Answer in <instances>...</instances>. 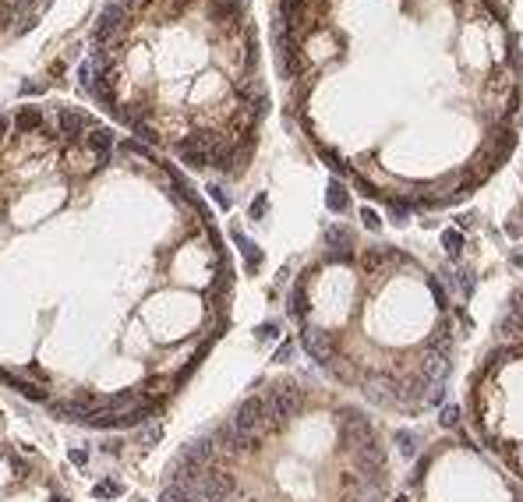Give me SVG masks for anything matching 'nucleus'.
<instances>
[{"label": "nucleus", "mask_w": 523, "mask_h": 502, "mask_svg": "<svg viewBox=\"0 0 523 502\" xmlns=\"http://www.w3.org/2000/svg\"><path fill=\"white\" fill-rule=\"evenodd\" d=\"M124 21H127V7H124V4H106L103 14H100V21H96V39L117 36V32L124 28Z\"/></svg>", "instance_id": "9b49d317"}, {"label": "nucleus", "mask_w": 523, "mask_h": 502, "mask_svg": "<svg viewBox=\"0 0 523 502\" xmlns=\"http://www.w3.org/2000/svg\"><path fill=\"white\" fill-rule=\"evenodd\" d=\"M68 460H71L75 467H89L93 453H89V449H78V446H75V449H68Z\"/></svg>", "instance_id": "c85d7f7f"}, {"label": "nucleus", "mask_w": 523, "mask_h": 502, "mask_svg": "<svg viewBox=\"0 0 523 502\" xmlns=\"http://www.w3.org/2000/svg\"><path fill=\"white\" fill-rule=\"evenodd\" d=\"M120 149H124V152H131V156H142V160H149V163L156 160V156L149 152V145H142V142H134V138H127V142H124Z\"/></svg>", "instance_id": "bb28decb"}, {"label": "nucleus", "mask_w": 523, "mask_h": 502, "mask_svg": "<svg viewBox=\"0 0 523 502\" xmlns=\"http://www.w3.org/2000/svg\"><path fill=\"white\" fill-rule=\"evenodd\" d=\"M96 407H100V403L93 400V397H75V400H50L46 403V410H50L53 417H60V421H78V424H85L89 414H93Z\"/></svg>", "instance_id": "0eeeda50"}, {"label": "nucleus", "mask_w": 523, "mask_h": 502, "mask_svg": "<svg viewBox=\"0 0 523 502\" xmlns=\"http://www.w3.org/2000/svg\"><path fill=\"white\" fill-rule=\"evenodd\" d=\"M305 407V393L297 386H273V393L265 397V428L280 432L287 428Z\"/></svg>", "instance_id": "f257e3e1"}, {"label": "nucleus", "mask_w": 523, "mask_h": 502, "mask_svg": "<svg viewBox=\"0 0 523 502\" xmlns=\"http://www.w3.org/2000/svg\"><path fill=\"white\" fill-rule=\"evenodd\" d=\"M212 442H216V449H219V453H226V456H248V453H255V449H258V435L241 432L233 421H223V424L216 428Z\"/></svg>", "instance_id": "f03ea898"}, {"label": "nucleus", "mask_w": 523, "mask_h": 502, "mask_svg": "<svg viewBox=\"0 0 523 502\" xmlns=\"http://www.w3.org/2000/svg\"><path fill=\"white\" fill-rule=\"evenodd\" d=\"M301 343H305V350L312 354L315 365H322V368H329V365H332V357H336V343H332V336H329V333L305 325V329H301Z\"/></svg>", "instance_id": "423d86ee"}, {"label": "nucleus", "mask_w": 523, "mask_h": 502, "mask_svg": "<svg viewBox=\"0 0 523 502\" xmlns=\"http://www.w3.org/2000/svg\"><path fill=\"white\" fill-rule=\"evenodd\" d=\"M127 4H134V0H127Z\"/></svg>", "instance_id": "ea45409f"}, {"label": "nucleus", "mask_w": 523, "mask_h": 502, "mask_svg": "<svg viewBox=\"0 0 523 502\" xmlns=\"http://www.w3.org/2000/svg\"><path fill=\"white\" fill-rule=\"evenodd\" d=\"M347 205H350L347 188H343L339 181H329V188H325V209H329V212H347Z\"/></svg>", "instance_id": "a211bd4d"}, {"label": "nucleus", "mask_w": 523, "mask_h": 502, "mask_svg": "<svg viewBox=\"0 0 523 502\" xmlns=\"http://www.w3.org/2000/svg\"><path fill=\"white\" fill-rule=\"evenodd\" d=\"M159 439H163V424H156V421H152V424L138 428V442H142L145 449H149V446H156Z\"/></svg>", "instance_id": "b1692460"}, {"label": "nucleus", "mask_w": 523, "mask_h": 502, "mask_svg": "<svg viewBox=\"0 0 523 502\" xmlns=\"http://www.w3.org/2000/svg\"><path fill=\"white\" fill-rule=\"evenodd\" d=\"M255 333H258V340H276V336H280V325H276V322H262Z\"/></svg>", "instance_id": "7c9ffc66"}, {"label": "nucleus", "mask_w": 523, "mask_h": 502, "mask_svg": "<svg viewBox=\"0 0 523 502\" xmlns=\"http://www.w3.org/2000/svg\"><path fill=\"white\" fill-rule=\"evenodd\" d=\"M428 287H431V298H435V304H438L442 311H449V291H445V283H438V280H428Z\"/></svg>", "instance_id": "a878e982"}, {"label": "nucleus", "mask_w": 523, "mask_h": 502, "mask_svg": "<svg viewBox=\"0 0 523 502\" xmlns=\"http://www.w3.org/2000/svg\"><path fill=\"white\" fill-rule=\"evenodd\" d=\"M396 502H407V496H400V499H396Z\"/></svg>", "instance_id": "58836bf2"}, {"label": "nucleus", "mask_w": 523, "mask_h": 502, "mask_svg": "<svg viewBox=\"0 0 523 502\" xmlns=\"http://www.w3.org/2000/svg\"><path fill=\"white\" fill-rule=\"evenodd\" d=\"M318 152H322V160H325V163H329V167H332L336 174H350V170L343 167V160H339V156H336L332 149H318Z\"/></svg>", "instance_id": "cd10ccee"}, {"label": "nucleus", "mask_w": 523, "mask_h": 502, "mask_svg": "<svg viewBox=\"0 0 523 502\" xmlns=\"http://www.w3.org/2000/svg\"><path fill=\"white\" fill-rule=\"evenodd\" d=\"M85 124H89V120H85V113H82V110H68V106H60V110H57V135H64V138H71V142H75V138L85 131Z\"/></svg>", "instance_id": "ddd939ff"}, {"label": "nucleus", "mask_w": 523, "mask_h": 502, "mask_svg": "<svg viewBox=\"0 0 523 502\" xmlns=\"http://www.w3.org/2000/svg\"><path fill=\"white\" fill-rule=\"evenodd\" d=\"M4 135H7V117L0 113V138H4Z\"/></svg>", "instance_id": "4c0bfd02"}, {"label": "nucleus", "mask_w": 523, "mask_h": 502, "mask_svg": "<svg viewBox=\"0 0 523 502\" xmlns=\"http://www.w3.org/2000/svg\"><path fill=\"white\" fill-rule=\"evenodd\" d=\"M368 439H375V432H371V421L361 414V410H343L339 414V442L347 446V449H357V446H364Z\"/></svg>", "instance_id": "7ed1b4c3"}, {"label": "nucleus", "mask_w": 523, "mask_h": 502, "mask_svg": "<svg viewBox=\"0 0 523 502\" xmlns=\"http://www.w3.org/2000/svg\"><path fill=\"white\" fill-rule=\"evenodd\" d=\"M265 209H269V195H258V199L251 202V219H262Z\"/></svg>", "instance_id": "2f4dec72"}, {"label": "nucleus", "mask_w": 523, "mask_h": 502, "mask_svg": "<svg viewBox=\"0 0 523 502\" xmlns=\"http://www.w3.org/2000/svg\"><path fill=\"white\" fill-rule=\"evenodd\" d=\"M39 124H43V110H39V106H21V110H18V117H14V127H18L21 135L36 131Z\"/></svg>", "instance_id": "6ab92c4d"}, {"label": "nucleus", "mask_w": 523, "mask_h": 502, "mask_svg": "<svg viewBox=\"0 0 523 502\" xmlns=\"http://www.w3.org/2000/svg\"><path fill=\"white\" fill-rule=\"evenodd\" d=\"M230 421H233L241 432L258 435V432L265 428V397H248V400L233 410V417H230Z\"/></svg>", "instance_id": "39448f33"}, {"label": "nucleus", "mask_w": 523, "mask_h": 502, "mask_svg": "<svg viewBox=\"0 0 523 502\" xmlns=\"http://www.w3.org/2000/svg\"><path fill=\"white\" fill-rule=\"evenodd\" d=\"M396 389H400V382L389 379V375H368L364 379V397L371 403H396Z\"/></svg>", "instance_id": "1a4fd4ad"}, {"label": "nucleus", "mask_w": 523, "mask_h": 502, "mask_svg": "<svg viewBox=\"0 0 523 502\" xmlns=\"http://www.w3.org/2000/svg\"><path fill=\"white\" fill-rule=\"evenodd\" d=\"M93 496H96V499H120V496H124V485L113 481V478H103V481L93 485Z\"/></svg>", "instance_id": "412c9836"}, {"label": "nucleus", "mask_w": 523, "mask_h": 502, "mask_svg": "<svg viewBox=\"0 0 523 502\" xmlns=\"http://www.w3.org/2000/svg\"><path fill=\"white\" fill-rule=\"evenodd\" d=\"M233 478L226 474V471H219V467H206L202 471V478H199V488H195V496L202 502H226L233 496Z\"/></svg>", "instance_id": "20e7f679"}, {"label": "nucleus", "mask_w": 523, "mask_h": 502, "mask_svg": "<svg viewBox=\"0 0 523 502\" xmlns=\"http://www.w3.org/2000/svg\"><path fill=\"white\" fill-rule=\"evenodd\" d=\"M7 460H11V467H14L18 474H25V460H21V456H18L14 449H7Z\"/></svg>", "instance_id": "c9c22d12"}, {"label": "nucleus", "mask_w": 523, "mask_h": 502, "mask_svg": "<svg viewBox=\"0 0 523 502\" xmlns=\"http://www.w3.org/2000/svg\"><path fill=\"white\" fill-rule=\"evenodd\" d=\"M206 192H209V195H212V202H216L219 209H230V195H226V192H223L219 184H209Z\"/></svg>", "instance_id": "c756f323"}, {"label": "nucleus", "mask_w": 523, "mask_h": 502, "mask_svg": "<svg viewBox=\"0 0 523 502\" xmlns=\"http://www.w3.org/2000/svg\"><path fill=\"white\" fill-rule=\"evenodd\" d=\"M442 244H445V251L456 258L460 248H463V234H460V230H442Z\"/></svg>", "instance_id": "393cba45"}, {"label": "nucleus", "mask_w": 523, "mask_h": 502, "mask_svg": "<svg viewBox=\"0 0 523 502\" xmlns=\"http://www.w3.org/2000/svg\"><path fill=\"white\" fill-rule=\"evenodd\" d=\"M159 502H202L195 492H188V488H181V485H163V492H159Z\"/></svg>", "instance_id": "4be33fe9"}, {"label": "nucleus", "mask_w": 523, "mask_h": 502, "mask_svg": "<svg viewBox=\"0 0 523 502\" xmlns=\"http://www.w3.org/2000/svg\"><path fill=\"white\" fill-rule=\"evenodd\" d=\"M523 329V298H513L509 315L502 318V333H520Z\"/></svg>", "instance_id": "aec40b11"}, {"label": "nucleus", "mask_w": 523, "mask_h": 502, "mask_svg": "<svg viewBox=\"0 0 523 502\" xmlns=\"http://www.w3.org/2000/svg\"><path fill=\"white\" fill-rule=\"evenodd\" d=\"M230 237L237 241V248H241V255H244L248 269H258V266H262V251H258V244H251V241H248V237H244V234H241L237 226L230 230Z\"/></svg>", "instance_id": "dca6fc26"}, {"label": "nucleus", "mask_w": 523, "mask_h": 502, "mask_svg": "<svg viewBox=\"0 0 523 502\" xmlns=\"http://www.w3.org/2000/svg\"><path fill=\"white\" fill-rule=\"evenodd\" d=\"M396 446H400V453L411 460V456H418V446H421V439L414 435V432H407V428H400L396 432Z\"/></svg>", "instance_id": "5701e85b"}, {"label": "nucleus", "mask_w": 523, "mask_h": 502, "mask_svg": "<svg viewBox=\"0 0 523 502\" xmlns=\"http://www.w3.org/2000/svg\"><path fill=\"white\" fill-rule=\"evenodd\" d=\"M0 379L14 389V393H21V397H28V400H39V403H50L46 397V389L43 386H36V382H28L25 379V372H14V368H0Z\"/></svg>", "instance_id": "9d476101"}, {"label": "nucleus", "mask_w": 523, "mask_h": 502, "mask_svg": "<svg viewBox=\"0 0 523 502\" xmlns=\"http://www.w3.org/2000/svg\"><path fill=\"white\" fill-rule=\"evenodd\" d=\"M290 354H294V343L287 340V343H280V350H276V357H273V361H280V365H283V361H290Z\"/></svg>", "instance_id": "f704fd0d"}, {"label": "nucleus", "mask_w": 523, "mask_h": 502, "mask_svg": "<svg viewBox=\"0 0 523 502\" xmlns=\"http://www.w3.org/2000/svg\"><path fill=\"white\" fill-rule=\"evenodd\" d=\"M456 421H460V410H456V407H445V410H442V424H445V428H456Z\"/></svg>", "instance_id": "72a5a7b5"}, {"label": "nucleus", "mask_w": 523, "mask_h": 502, "mask_svg": "<svg viewBox=\"0 0 523 502\" xmlns=\"http://www.w3.org/2000/svg\"><path fill=\"white\" fill-rule=\"evenodd\" d=\"M325 244L332 248V258H339V262H347L350 258V248H354V234L347 230V226H325Z\"/></svg>", "instance_id": "4468645a"}, {"label": "nucleus", "mask_w": 523, "mask_h": 502, "mask_svg": "<svg viewBox=\"0 0 523 502\" xmlns=\"http://www.w3.org/2000/svg\"><path fill=\"white\" fill-rule=\"evenodd\" d=\"M39 93H43V89H39V85H28V82H25V85H21V96H39Z\"/></svg>", "instance_id": "e433bc0d"}, {"label": "nucleus", "mask_w": 523, "mask_h": 502, "mask_svg": "<svg viewBox=\"0 0 523 502\" xmlns=\"http://www.w3.org/2000/svg\"><path fill=\"white\" fill-rule=\"evenodd\" d=\"M421 375H424V382L428 386H442L445 382V375H449V354H435V350H428L424 354V365H421Z\"/></svg>", "instance_id": "f8f14e48"}, {"label": "nucleus", "mask_w": 523, "mask_h": 502, "mask_svg": "<svg viewBox=\"0 0 523 502\" xmlns=\"http://www.w3.org/2000/svg\"><path fill=\"white\" fill-rule=\"evenodd\" d=\"M308 291H305V283H297L294 291H290V301H287V311H290V318H297V322H305L308 318Z\"/></svg>", "instance_id": "f3484780"}, {"label": "nucleus", "mask_w": 523, "mask_h": 502, "mask_svg": "<svg viewBox=\"0 0 523 502\" xmlns=\"http://www.w3.org/2000/svg\"><path fill=\"white\" fill-rule=\"evenodd\" d=\"M85 145L96 152V160L106 163L110 160V152H113V131L110 127H93L89 135H85Z\"/></svg>", "instance_id": "2eb2a0df"}, {"label": "nucleus", "mask_w": 523, "mask_h": 502, "mask_svg": "<svg viewBox=\"0 0 523 502\" xmlns=\"http://www.w3.org/2000/svg\"><path fill=\"white\" fill-rule=\"evenodd\" d=\"M219 449H216V442H212V435H199V439H191V442H184V449L177 453V456H184L188 464H195V467H209L212 456H216Z\"/></svg>", "instance_id": "6e6552de"}, {"label": "nucleus", "mask_w": 523, "mask_h": 502, "mask_svg": "<svg viewBox=\"0 0 523 502\" xmlns=\"http://www.w3.org/2000/svg\"><path fill=\"white\" fill-rule=\"evenodd\" d=\"M361 219H364V226H368V230H379V226H382V219H379V212H375V209H361Z\"/></svg>", "instance_id": "473e14b6"}]
</instances>
